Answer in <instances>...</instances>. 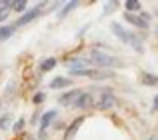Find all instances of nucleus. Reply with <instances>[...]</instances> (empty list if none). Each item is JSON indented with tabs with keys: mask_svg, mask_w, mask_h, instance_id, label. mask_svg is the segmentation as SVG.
Here are the masks:
<instances>
[{
	"mask_svg": "<svg viewBox=\"0 0 158 140\" xmlns=\"http://www.w3.org/2000/svg\"><path fill=\"white\" fill-rule=\"evenodd\" d=\"M110 30L114 32V36L120 40V42H124V44H128V46H132L136 52H142V50H144V44H142V40H140V36L134 34V32H130V30H126L122 24L112 22V24H110Z\"/></svg>",
	"mask_w": 158,
	"mask_h": 140,
	"instance_id": "f257e3e1",
	"label": "nucleus"
},
{
	"mask_svg": "<svg viewBox=\"0 0 158 140\" xmlns=\"http://www.w3.org/2000/svg\"><path fill=\"white\" fill-rule=\"evenodd\" d=\"M88 60L92 62V66H102V68H118V66H122V62H120L116 56L108 54V52H102V50H90Z\"/></svg>",
	"mask_w": 158,
	"mask_h": 140,
	"instance_id": "f03ea898",
	"label": "nucleus"
},
{
	"mask_svg": "<svg viewBox=\"0 0 158 140\" xmlns=\"http://www.w3.org/2000/svg\"><path fill=\"white\" fill-rule=\"evenodd\" d=\"M44 10V4H38V6H34V8H30V10H26L22 14V18H18L14 22V28L16 26H24V24H28V22H32V20H36L40 16V12Z\"/></svg>",
	"mask_w": 158,
	"mask_h": 140,
	"instance_id": "7ed1b4c3",
	"label": "nucleus"
},
{
	"mask_svg": "<svg viewBox=\"0 0 158 140\" xmlns=\"http://www.w3.org/2000/svg\"><path fill=\"white\" fill-rule=\"evenodd\" d=\"M114 104H116V98L112 92H102L98 98H94V108H98V110H108Z\"/></svg>",
	"mask_w": 158,
	"mask_h": 140,
	"instance_id": "20e7f679",
	"label": "nucleus"
},
{
	"mask_svg": "<svg viewBox=\"0 0 158 140\" xmlns=\"http://www.w3.org/2000/svg\"><path fill=\"white\" fill-rule=\"evenodd\" d=\"M56 118V110H48V112L42 114V118H40V132H38V138L44 140L46 138V128L50 126V122Z\"/></svg>",
	"mask_w": 158,
	"mask_h": 140,
	"instance_id": "39448f33",
	"label": "nucleus"
},
{
	"mask_svg": "<svg viewBox=\"0 0 158 140\" xmlns=\"http://www.w3.org/2000/svg\"><path fill=\"white\" fill-rule=\"evenodd\" d=\"M74 108H80V110H86V108H92L94 106V96L92 94H88V92H82L80 96L74 100Z\"/></svg>",
	"mask_w": 158,
	"mask_h": 140,
	"instance_id": "423d86ee",
	"label": "nucleus"
},
{
	"mask_svg": "<svg viewBox=\"0 0 158 140\" xmlns=\"http://www.w3.org/2000/svg\"><path fill=\"white\" fill-rule=\"evenodd\" d=\"M80 94H82L80 90H70V92H64V94H60V98H58V104L70 106V104H74V100H76Z\"/></svg>",
	"mask_w": 158,
	"mask_h": 140,
	"instance_id": "0eeeda50",
	"label": "nucleus"
},
{
	"mask_svg": "<svg viewBox=\"0 0 158 140\" xmlns=\"http://www.w3.org/2000/svg\"><path fill=\"white\" fill-rule=\"evenodd\" d=\"M124 20L126 22H130V24H134V26H138V28H142V30H148V22H144L140 16H136V14H130V12H124Z\"/></svg>",
	"mask_w": 158,
	"mask_h": 140,
	"instance_id": "6e6552de",
	"label": "nucleus"
},
{
	"mask_svg": "<svg viewBox=\"0 0 158 140\" xmlns=\"http://www.w3.org/2000/svg\"><path fill=\"white\" fill-rule=\"evenodd\" d=\"M82 122H84V116H78L76 120H74L72 124L68 126V130L64 132V140H72V138H74V134H76V130L80 128V124H82Z\"/></svg>",
	"mask_w": 158,
	"mask_h": 140,
	"instance_id": "1a4fd4ad",
	"label": "nucleus"
},
{
	"mask_svg": "<svg viewBox=\"0 0 158 140\" xmlns=\"http://www.w3.org/2000/svg\"><path fill=\"white\" fill-rule=\"evenodd\" d=\"M72 84V82L68 80V78H62V76H56L54 80L50 82V88L52 90H58V88H68V86Z\"/></svg>",
	"mask_w": 158,
	"mask_h": 140,
	"instance_id": "9d476101",
	"label": "nucleus"
},
{
	"mask_svg": "<svg viewBox=\"0 0 158 140\" xmlns=\"http://www.w3.org/2000/svg\"><path fill=\"white\" fill-rule=\"evenodd\" d=\"M140 80H142L146 86H156L158 84V76H154V74H148V72H140Z\"/></svg>",
	"mask_w": 158,
	"mask_h": 140,
	"instance_id": "9b49d317",
	"label": "nucleus"
},
{
	"mask_svg": "<svg viewBox=\"0 0 158 140\" xmlns=\"http://www.w3.org/2000/svg\"><path fill=\"white\" fill-rule=\"evenodd\" d=\"M124 8H126V12H142V6H140L138 0H126L124 2Z\"/></svg>",
	"mask_w": 158,
	"mask_h": 140,
	"instance_id": "f8f14e48",
	"label": "nucleus"
},
{
	"mask_svg": "<svg viewBox=\"0 0 158 140\" xmlns=\"http://www.w3.org/2000/svg\"><path fill=\"white\" fill-rule=\"evenodd\" d=\"M14 24H8V26H0V40H6V38H10L12 34H14Z\"/></svg>",
	"mask_w": 158,
	"mask_h": 140,
	"instance_id": "ddd939ff",
	"label": "nucleus"
},
{
	"mask_svg": "<svg viewBox=\"0 0 158 140\" xmlns=\"http://www.w3.org/2000/svg\"><path fill=\"white\" fill-rule=\"evenodd\" d=\"M76 6H78V2H76V0H70L68 4H64V6L60 8V12H58V18H64V16L68 14L70 10H74V8H76Z\"/></svg>",
	"mask_w": 158,
	"mask_h": 140,
	"instance_id": "4468645a",
	"label": "nucleus"
},
{
	"mask_svg": "<svg viewBox=\"0 0 158 140\" xmlns=\"http://www.w3.org/2000/svg\"><path fill=\"white\" fill-rule=\"evenodd\" d=\"M54 66H56V58H46V60H42V64H40V70H42V72H50Z\"/></svg>",
	"mask_w": 158,
	"mask_h": 140,
	"instance_id": "2eb2a0df",
	"label": "nucleus"
},
{
	"mask_svg": "<svg viewBox=\"0 0 158 140\" xmlns=\"http://www.w3.org/2000/svg\"><path fill=\"white\" fill-rule=\"evenodd\" d=\"M26 8H28L26 0H16V2H12V10L14 12H22V10H26Z\"/></svg>",
	"mask_w": 158,
	"mask_h": 140,
	"instance_id": "dca6fc26",
	"label": "nucleus"
},
{
	"mask_svg": "<svg viewBox=\"0 0 158 140\" xmlns=\"http://www.w3.org/2000/svg\"><path fill=\"white\" fill-rule=\"evenodd\" d=\"M10 118H12L10 112H6V114H2V116H0V130H6V128H8V124H10Z\"/></svg>",
	"mask_w": 158,
	"mask_h": 140,
	"instance_id": "f3484780",
	"label": "nucleus"
},
{
	"mask_svg": "<svg viewBox=\"0 0 158 140\" xmlns=\"http://www.w3.org/2000/svg\"><path fill=\"white\" fill-rule=\"evenodd\" d=\"M8 14H10V6H0V24L8 18Z\"/></svg>",
	"mask_w": 158,
	"mask_h": 140,
	"instance_id": "a211bd4d",
	"label": "nucleus"
},
{
	"mask_svg": "<svg viewBox=\"0 0 158 140\" xmlns=\"http://www.w3.org/2000/svg\"><path fill=\"white\" fill-rule=\"evenodd\" d=\"M22 128H24V118H18V120L14 122V126H12V130H14V132H20Z\"/></svg>",
	"mask_w": 158,
	"mask_h": 140,
	"instance_id": "6ab92c4d",
	"label": "nucleus"
},
{
	"mask_svg": "<svg viewBox=\"0 0 158 140\" xmlns=\"http://www.w3.org/2000/svg\"><path fill=\"white\" fill-rule=\"evenodd\" d=\"M44 98H46V94H44V92H36V94H34V98H32V100H34V104H40V102H42Z\"/></svg>",
	"mask_w": 158,
	"mask_h": 140,
	"instance_id": "aec40b11",
	"label": "nucleus"
},
{
	"mask_svg": "<svg viewBox=\"0 0 158 140\" xmlns=\"http://www.w3.org/2000/svg\"><path fill=\"white\" fill-rule=\"evenodd\" d=\"M114 8H116V2H112V4H106V6H104V12H112Z\"/></svg>",
	"mask_w": 158,
	"mask_h": 140,
	"instance_id": "412c9836",
	"label": "nucleus"
},
{
	"mask_svg": "<svg viewBox=\"0 0 158 140\" xmlns=\"http://www.w3.org/2000/svg\"><path fill=\"white\" fill-rule=\"evenodd\" d=\"M152 110H154V112H156V110H158V96L154 98V104H152Z\"/></svg>",
	"mask_w": 158,
	"mask_h": 140,
	"instance_id": "4be33fe9",
	"label": "nucleus"
},
{
	"mask_svg": "<svg viewBox=\"0 0 158 140\" xmlns=\"http://www.w3.org/2000/svg\"><path fill=\"white\" fill-rule=\"evenodd\" d=\"M28 140H34V138H32V136H28Z\"/></svg>",
	"mask_w": 158,
	"mask_h": 140,
	"instance_id": "5701e85b",
	"label": "nucleus"
},
{
	"mask_svg": "<svg viewBox=\"0 0 158 140\" xmlns=\"http://www.w3.org/2000/svg\"><path fill=\"white\" fill-rule=\"evenodd\" d=\"M156 18H158V10H156Z\"/></svg>",
	"mask_w": 158,
	"mask_h": 140,
	"instance_id": "b1692460",
	"label": "nucleus"
},
{
	"mask_svg": "<svg viewBox=\"0 0 158 140\" xmlns=\"http://www.w3.org/2000/svg\"><path fill=\"white\" fill-rule=\"evenodd\" d=\"M156 36H158V28H156Z\"/></svg>",
	"mask_w": 158,
	"mask_h": 140,
	"instance_id": "393cba45",
	"label": "nucleus"
},
{
	"mask_svg": "<svg viewBox=\"0 0 158 140\" xmlns=\"http://www.w3.org/2000/svg\"><path fill=\"white\" fill-rule=\"evenodd\" d=\"M150 140H158V138H150Z\"/></svg>",
	"mask_w": 158,
	"mask_h": 140,
	"instance_id": "a878e982",
	"label": "nucleus"
},
{
	"mask_svg": "<svg viewBox=\"0 0 158 140\" xmlns=\"http://www.w3.org/2000/svg\"><path fill=\"white\" fill-rule=\"evenodd\" d=\"M0 106H2V102H0Z\"/></svg>",
	"mask_w": 158,
	"mask_h": 140,
	"instance_id": "bb28decb",
	"label": "nucleus"
}]
</instances>
